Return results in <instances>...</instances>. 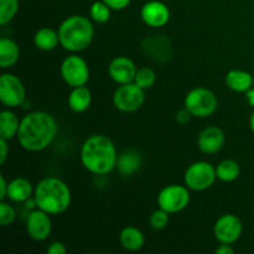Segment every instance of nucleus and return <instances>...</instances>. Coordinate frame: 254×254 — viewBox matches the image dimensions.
Listing matches in <instances>:
<instances>
[{"label":"nucleus","instance_id":"obj_34","mask_svg":"<svg viewBox=\"0 0 254 254\" xmlns=\"http://www.w3.org/2000/svg\"><path fill=\"white\" fill-rule=\"evenodd\" d=\"M6 139L0 138V164L4 165L5 161H6L7 158V153H9V145H7Z\"/></svg>","mask_w":254,"mask_h":254},{"label":"nucleus","instance_id":"obj_8","mask_svg":"<svg viewBox=\"0 0 254 254\" xmlns=\"http://www.w3.org/2000/svg\"><path fill=\"white\" fill-rule=\"evenodd\" d=\"M190 189L186 185H168L158 195V206L166 212L178 213L185 210L190 203Z\"/></svg>","mask_w":254,"mask_h":254},{"label":"nucleus","instance_id":"obj_19","mask_svg":"<svg viewBox=\"0 0 254 254\" xmlns=\"http://www.w3.org/2000/svg\"><path fill=\"white\" fill-rule=\"evenodd\" d=\"M119 242L124 250L129 252H136L144 247L145 237L139 228L128 226V227H124L119 233Z\"/></svg>","mask_w":254,"mask_h":254},{"label":"nucleus","instance_id":"obj_28","mask_svg":"<svg viewBox=\"0 0 254 254\" xmlns=\"http://www.w3.org/2000/svg\"><path fill=\"white\" fill-rule=\"evenodd\" d=\"M155 72L151 68H149V67H141V68H139L138 71H136L135 78H134L133 82L136 86H139L140 88H143L144 91H145V89L151 88V87L154 86V83H155Z\"/></svg>","mask_w":254,"mask_h":254},{"label":"nucleus","instance_id":"obj_5","mask_svg":"<svg viewBox=\"0 0 254 254\" xmlns=\"http://www.w3.org/2000/svg\"><path fill=\"white\" fill-rule=\"evenodd\" d=\"M184 106L195 118H207L217 109L218 99L211 89L197 87L186 94Z\"/></svg>","mask_w":254,"mask_h":254},{"label":"nucleus","instance_id":"obj_4","mask_svg":"<svg viewBox=\"0 0 254 254\" xmlns=\"http://www.w3.org/2000/svg\"><path fill=\"white\" fill-rule=\"evenodd\" d=\"M60 45L69 52H79L92 44L94 27L91 20L83 15H72L59 26Z\"/></svg>","mask_w":254,"mask_h":254},{"label":"nucleus","instance_id":"obj_13","mask_svg":"<svg viewBox=\"0 0 254 254\" xmlns=\"http://www.w3.org/2000/svg\"><path fill=\"white\" fill-rule=\"evenodd\" d=\"M51 215L36 208L30 212L26 220V232L31 240L36 242H44L50 237L52 231Z\"/></svg>","mask_w":254,"mask_h":254},{"label":"nucleus","instance_id":"obj_38","mask_svg":"<svg viewBox=\"0 0 254 254\" xmlns=\"http://www.w3.org/2000/svg\"><path fill=\"white\" fill-rule=\"evenodd\" d=\"M250 128L252 130V133L254 134V111L251 114V118H250Z\"/></svg>","mask_w":254,"mask_h":254},{"label":"nucleus","instance_id":"obj_37","mask_svg":"<svg viewBox=\"0 0 254 254\" xmlns=\"http://www.w3.org/2000/svg\"><path fill=\"white\" fill-rule=\"evenodd\" d=\"M246 98H247V102L250 106L254 107V87L250 89V91L246 92Z\"/></svg>","mask_w":254,"mask_h":254},{"label":"nucleus","instance_id":"obj_32","mask_svg":"<svg viewBox=\"0 0 254 254\" xmlns=\"http://www.w3.org/2000/svg\"><path fill=\"white\" fill-rule=\"evenodd\" d=\"M191 118H192V114H191L186 108L180 109V111L176 112V114H175L176 123L181 124V126H185V124H188L189 122L191 121Z\"/></svg>","mask_w":254,"mask_h":254},{"label":"nucleus","instance_id":"obj_29","mask_svg":"<svg viewBox=\"0 0 254 254\" xmlns=\"http://www.w3.org/2000/svg\"><path fill=\"white\" fill-rule=\"evenodd\" d=\"M169 220H170V213L166 212L165 210L159 207L158 210L154 211L149 218V223H150L151 228L155 231H161L169 225Z\"/></svg>","mask_w":254,"mask_h":254},{"label":"nucleus","instance_id":"obj_1","mask_svg":"<svg viewBox=\"0 0 254 254\" xmlns=\"http://www.w3.org/2000/svg\"><path fill=\"white\" fill-rule=\"evenodd\" d=\"M57 131L56 119L47 112L36 111L21 119L16 138L22 149L30 153H39L51 145Z\"/></svg>","mask_w":254,"mask_h":254},{"label":"nucleus","instance_id":"obj_20","mask_svg":"<svg viewBox=\"0 0 254 254\" xmlns=\"http://www.w3.org/2000/svg\"><path fill=\"white\" fill-rule=\"evenodd\" d=\"M68 108L74 113H83L89 108L92 103V93L86 86L74 87L69 92L68 99Z\"/></svg>","mask_w":254,"mask_h":254},{"label":"nucleus","instance_id":"obj_9","mask_svg":"<svg viewBox=\"0 0 254 254\" xmlns=\"http://www.w3.org/2000/svg\"><path fill=\"white\" fill-rule=\"evenodd\" d=\"M60 72H61L64 83L71 88L86 86L87 82L89 81L88 64L81 56H77V55L67 56L62 61Z\"/></svg>","mask_w":254,"mask_h":254},{"label":"nucleus","instance_id":"obj_17","mask_svg":"<svg viewBox=\"0 0 254 254\" xmlns=\"http://www.w3.org/2000/svg\"><path fill=\"white\" fill-rule=\"evenodd\" d=\"M226 86L237 93H246L253 87V74L243 69H231L225 77Z\"/></svg>","mask_w":254,"mask_h":254},{"label":"nucleus","instance_id":"obj_12","mask_svg":"<svg viewBox=\"0 0 254 254\" xmlns=\"http://www.w3.org/2000/svg\"><path fill=\"white\" fill-rule=\"evenodd\" d=\"M141 51L159 64H165L173 57V45L165 35H153L141 41Z\"/></svg>","mask_w":254,"mask_h":254},{"label":"nucleus","instance_id":"obj_15","mask_svg":"<svg viewBox=\"0 0 254 254\" xmlns=\"http://www.w3.org/2000/svg\"><path fill=\"white\" fill-rule=\"evenodd\" d=\"M226 143V135L221 128L210 126L202 129L197 136V146L200 151L207 155L217 154Z\"/></svg>","mask_w":254,"mask_h":254},{"label":"nucleus","instance_id":"obj_7","mask_svg":"<svg viewBox=\"0 0 254 254\" xmlns=\"http://www.w3.org/2000/svg\"><path fill=\"white\" fill-rule=\"evenodd\" d=\"M145 102V91L134 82L119 84L113 94V104L119 112L133 113L140 109Z\"/></svg>","mask_w":254,"mask_h":254},{"label":"nucleus","instance_id":"obj_21","mask_svg":"<svg viewBox=\"0 0 254 254\" xmlns=\"http://www.w3.org/2000/svg\"><path fill=\"white\" fill-rule=\"evenodd\" d=\"M20 59L19 45L11 39H0V67L2 69L14 66Z\"/></svg>","mask_w":254,"mask_h":254},{"label":"nucleus","instance_id":"obj_16","mask_svg":"<svg viewBox=\"0 0 254 254\" xmlns=\"http://www.w3.org/2000/svg\"><path fill=\"white\" fill-rule=\"evenodd\" d=\"M136 71L138 68L135 64L126 56L114 57L108 66L109 77L118 84H127L133 82Z\"/></svg>","mask_w":254,"mask_h":254},{"label":"nucleus","instance_id":"obj_18","mask_svg":"<svg viewBox=\"0 0 254 254\" xmlns=\"http://www.w3.org/2000/svg\"><path fill=\"white\" fill-rule=\"evenodd\" d=\"M35 189L32 184L25 178H15L9 183L7 198L12 202H25L34 196Z\"/></svg>","mask_w":254,"mask_h":254},{"label":"nucleus","instance_id":"obj_31","mask_svg":"<svg viewBox=\"0 0 254 254\" xmlns=\"http://www.w3.org/2000/svg\"><path fill=\"white\" fill-rule=\"evenodd\" d=\"M112 10H116V11H119V10H124L126 7L129 6V4L131 2V0H103Z\"/></svg>","mask_w":254,"mask_h":254},{"label":"nucleus","instance_id":"obj_39","mask_svg":"<svg viewBox=\"0 0 254 254\" xmlns=\"http://www.w3.org/2000/svg\"><path fill=\"white\" fill-rule=\"evenodd\" d=\"M253 87H254V73H253Z\"/></svg>","mask_w":254,"mask_h":254},{"label":"nucleus","instance_id":"obj_36","mask_svg":"<svg viewBox=\"0 0 254 254\" xmlns=\"http://www.w3.org/2000/svg\"><path fill=\"white\" fill-rule=\"evenodd\" d=\"M216 254H233L235 250H233L232 245H228V243H221V246H218L215 251Z\"/></svg>","mask_w":254,"mask_h":254},{"label":"nucleus","instance_id":"obj_2","mask_svg":"<svg viewBox=\"0 0 254 254\" xmlns=\"http://www.w3.org/2000/svg\"><path fill=\"white\" fill-rule=\"evenodd\" d=\"M81 163L87 171L93 175H108L116 169L118 154L116 145L108 136L94 134L82 144Z\"/></svg>","mask_w":254,"mask_h":254},{"label":"nucleus","instance_id":"obj_24","mask_svg":"<svg viewBox=\"0 0 254 254\" xmlns=\"http://www.w3.org/2000/svg\"><path fill=\"white\" fill-rule=\"evenodd\" d=\"M34 44L41 51H52L60 45L59 32L50 27H42L35 34Z\"/></svg>","mask_w":254,"mask_h":254},{"label":"nucleus","instance_id":"obj_14","mask_svg":"<svg viewBox=\"0 0 254 254\" xmlns=\"http://www.w3.org/2000/svg\"><path fill=\"white\" fill-rule=\"evenodd\" d=\"M140 16L144 24L159 29L165 26L170 20V10L168 5L159 0H150L141 6Z\"/></svg>","mask_w":254,"mask_h":254},{"label":"nucleus","instance_id":"obj_10","mask_svg":"<svg viewBox=\"0 0 254 254\" xmlns=\"http://www.w3.org/2000/svg\"><path fill=\"white\" fill-rule=\"evenodd\" d=\"M26 91L21 79L12 73L0 76V101L7 108L20 107L25 101Z\"/></svg>","mask_w":254,"mask_h":254},{"label":"nucleus","instance_id":"obj_22","mask_svg":"<svg viewBox=\"0 0 254 254\" xmlns=\"http://www.w3.org/2000/svg\"><path fill=\"white\" fill-rule=\"evenodd\" d=\"M141 165L140 154L134 150L126 151L118 155L116 169L123 176H130L139 170Z\"/></svg>","mask_w":254,"mask_h":254},{"label":"nucleus","instance_id":"obj_6","mask_svg":"<svg viewBox=\"0 0 254 254\" xmlns=\"http://www.w3.org/2000/svg\"><path fill=\"white\" fill-rule=\"evenodd\" d=\"M217 175L216 168L207 161H196L185 171L184 183L191 191H205L215 184Z\"/></svg>","mask_w":254,"mask_h":254},{"label":"nucleus","instance_id":"obj_35","mask_svg":"<svg viewBox=\"0 0 254 254\" xmlns=\"http://www.w3.org/2000/svg\"><path fill=\"white\" fill-rule=\"evenodd\" d=\"M7 189H9V183L6 181L5 176L1 175L0 176V201L7 197Z\"/></svg>","mask_w":254,"mask_h":254},{"label":"nucleus","instance_id":"obj_30","mask_svg":"<svg viewBox=\"0 0 254 254\" xmlns=\"http://www.w3.org/2000/svg\"><path fill=\"white\" fill-rule=\"evenodd\" d=\"M16 220V211L10 203L5 202L4 200L0 202V223L2 227L12 225Z\"/></svg>","mask_w":254,"mask_h":254},{"label":"nucleus","instance_id":"obj_25","mask_svg":"<svg viewBox=\"0 0 254 254\" xmlns=\"http://www.w3.org/2000/svg\"><path fill=\"white\" fill-rule=\"evenodd\" d=\"M241 174L240 164L233 159H226L222 160L216 168V175L217 179L222 183H233L237 180Z\"/></svg>","mask_w":254,"mask_h":254},{"label":"nucleus","instance_id":"obj_11","mask_svg":"<svg viewBox=\"0 0 254 254\" xmlns=\"http://www.w3.org/2000/svg\"><path fill=\"white\" fill-rule=\"evenodd\" d=\"M243 232L242 221L233 213L222 215L213 226V236L220 243L233 245L241 238Z\"/></svg>","mask_w":254,"mask_h":254},{"label":"nucleus","instance_id":"obj_27","mask_svg":"<svg viewBox=\"0 0 254 254\" xmlns=\"http://www.w3.org/2000/svg\"><path fill=\"white\" fill-rule=\"evenodd\" d=\"M19 11V0H0V25L9 24Z\"/></svg>","mask_w":254,"mask_h":254},{"label":"nucleus","instance_id":"obj_33","mask_svg":"<svg viewBox=\"0 0 254 254\" xmlns=\"http://www.w3.org/2000/svg\"><path fill=\"white\" fill-rule=\"evenodd\" d=\"M46 252H47V254H66L67 248L64 243L56 241V242H52L51 245L47 247Z\"/></svg>","mask_w":254,"mask_h":254},{"label":"nucleus","instance_id":"obj_26","mask_svg":"<svg viewBox=\"0 0 254 254\" xmlns=\"http://www.w3.org/2000/svg\"><path fill=\"white\" fill-rule=\"evenodd\" d=\"M112 9L103 1H94L91 5L89 9V15H91V20H93L97 24H106L111 19Z\"/></svg>","mask_w":254,"mask_h":254},{"label":"nucleus","instance_id":"obj_23","mask_svg":"<svg viewBox=\"0 0 254 254\" xmlns=\"http://www.w3.org/2000/svg\"><path fill=\"white\" fill-rule=\"evenodd\" d=\"M20 122L16 114L10 109H5L0 113V138L11 140L19 133Z\"/></svg>","mask_w":254,"mask_h":254},{"label":"nucleus","instance_id":"obj_3","mask_svg":"<svg viewBox=\"0 0 254 254\" xmlns=\"http://www.w3.org/2000/svg\"><path fill=\"white\" fill-rule=\"evenodd\" d=\"M34 197L37 208L51 216L66 212L71 206L72 195L68 185L64 180L54 176L44 178L35 186Z\"/></svg>","mask_w":254,"mask_h":254}]
</instances>
